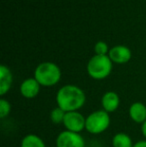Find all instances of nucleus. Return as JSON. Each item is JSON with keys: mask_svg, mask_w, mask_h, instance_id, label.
<instances>
[{"mask_svg": "<svg viewBox=\"0 0 146 147\" xmlns=\"http://www.w3.org/2000/svg\"><path fill=\"white\" fill-rule=\"evenodd\" d=\"M119 105H120V97L116 92L107 91L103 94L101 98V106L104 111L110 114L118 109Z\"/></svg>", "mask_w": 146, "mask_h": 147, "instance_id": "8", "label": "nucleus"}, {"mask_svg": "<svg viewBox=\"0 0 146 147\" xmlns=\"http://www.w3.org/2000/svg\"><path fill=\"white\" fill-rule=\"evenodd\" d=\"M56 147H85V140L80 133L64 130L56 137Z\"/></svg>", "mask_w": 146, "mask_h": 147, "instance_id": "6", "label": "nucleus"}, {"mask_svg": "<svg viewBox=\"0 0 146 147\" xmlns=\"http://www.w3.org/2000/svg\"><path fill=\"white\" fill-rule=\"evenodd\" d=\"M111 123L110 114L103 109L96 110L88 114L86 117L85 130H87L90 134L98 135L103 133L108 129Z\"/></svg>", "mask_w": 146, "mask_h": 147, "instance_id": "3", "label": "nucleus"}, {"mask_svg": "<svg viewBox=\"0 0 146 147\" xmlns=\"http://www.w3.org/2000/svg\"><path fill=\"white\" fill-rule=\"evenodd\" d=\"M34 78L41 86H53L61 78L60 68L52 62H43L36 67Z\"/></svg>", "mask_w": 146, "mask_h": 147, "instance_id": "2", "label": "nucleus"}, {"mask_svg": "<svg viewBox=\"0 0 146 147\" xmlns=\"http://www.w3.org/2000/svg\"><path fill=\"white\" fill-rule=\"evenodd\" d=\"M109 58L116 63H126L131 58V51L128 47L117 45L109 50Z\"/></svg>", "mask_w": 146, "mask_h": 147, "instance_id": "9", "label": "nucleus"}, {"mask_svg": "<svg viewBox=\"0 0 146 147\" xmlns=\"http://www.w3.org/2000/svg\"><path fill=\"white\" fill-rule=\"evenodd\" d=\"M131 137L124 132L116 133L112 138V147H133Z\"/></svg>", "mask_w": 146, "mask_h": 147, "instance_id": "13", "label": "nucleus"}, {"mask_svg": "<svg viewBox=\"0 0 146 147\" xmlns=\"http://www.w3.org/2000/svg\"><path fill=\"white\" fill-rule=\"evenodd\" d=\"M11 112V104L8 100L4 98L0 99V118L4 119Z\"/></svg>", "mask_w": 146, "mask_h": 147, "instance_id": "15", "label": "nucleus"}, {"mask_svg": "<svg viewBox=\"0 0 146 147\" xmlns=\"http://www.w3.org/2000/svg\"><path fill=\"white\" fill-rule=\"evenodd\" d=\"M40 86L35 78H27L20 85V93L24 98H35L40 92Z\"/></svg>", "mask_w": 146, "mask_h": 147, "instance_id": "7", "label": "nucleus"}, {"mask_svg": "<svg viewBox=\"0 0 146 147\" xmlns=\"http://www.w3.org/2000/svg\"><path fill=\"white\" fill-rule=\"evenodd\" d=\"M86 102V95L84 91L76 85L62 86L56 94L57 106L60 107L65 112L79 111Z\"/></svg>", "mask_w": 146, "mask_h": 147, "instance_id": "1", "label": "nucleus"}, {"mask_svg": "<svg viewBox=\"0 0 146 147\" xmlns=\"http://www.w3.org/2000/svg\"><path fill=\"white\" fill-rule=\"evenodd\" d=\"M86 117H84L79 111L66 112L63 120V126L65 129L75 133H80L85 129Z\"/></svg>", "mask_w": 146, "mask_h": 147, "instance_id": "5", "label": "nucleus"}, {"mask_svg": "<svg viewBox=\"0 0 146 147\" xmlns=\"http://www.w3.org/2000/svg\"><path fill=\"white\" fill-rule=\"evenodd\" d=\"M95 52L97 53V55H105L106 52L108 50L107 44L103 41H99L95 44Z\"/></svg>", "mask_w": 146, "mask_h": 147, "instance_id": "16", "label": "nucleus"}, {"mask_svg": "<svg viewBox=\"0 0 146 147\" xmlns=\"http://www.w3.org/2000/svg\"><path fill=\"white\" fill-rule=\"evenodd\" d=\"M141 132H142V135L146 138V121L141 124Z\"/></svg>", "mask_w": 146, "mask_h": 147, "instance_id": "18", "label": "nucleus"}, {"mask_svg": "<svg viewBox=\"0 0 146 147\" xmlns=\"http://www.w3.org/2000/svg\"><path fill=\"white\" fill-rule=\"evenodd\" d=\"M20 147H46L43 139L36 134H27L21 139Z\"/></svg>", "mask_w": 146, "mask_h": 147, "instance_id": "12", "label": "nucleus"}, {"mask_svg": "<svg viewBox=\"0 0 146 147\" xmlns=\"http://www.w3.org/2000/svg\"><path fill=\"white\" fill-rule=\"evenodd\" d=\"M12 85V74L5 65L0 66V95L4 96Z\"/></svg>", "mask_w": 146, "mask_h": 147, "instance_id": "11", "label": "nucleus"}, {"mask_svg": "<svg viewBox=\"0 0 146 147\" xmlns=\"http://www.w3.org/2000/svg\"><path fill=\"white\" fill-rule=\"evenodd\" d=\"M133 147H146V139L145 140H140V141H137L136 143H134Z\"/></svg>", "mask_w": 146, "mask_h": 147, "instance_id": "17", "label": "nucleus"}, {"mask_svg": "<svg viewBox=\"0 0 146 147\" xmlns=\"http://www.w3.org/2000/svg\"><path fill=\"white\" fill-rule=\"evenodd\" d=\"M65 112L63 109H61L60 107L56 106L55 108H53L50 112V120L52 121L53 124H62L63 120L65 117Z\"/></svg>", "mask_w": 146, "mask_h": 147, "instance_id": "14", "label": "nucleus"}, {"mask_svg": "<svg viewBox=\"0 0 146 147\" xmlns=\"http://www.w3.org/2000/svg\"><path fill=\"white\" fill-rule=\"evenodd\" d=\"M128 114L133 122L142 124L146 121V105L142 102H134L128 109Z\"/></svg>", "mask_w": 146, "mask_h": 147, "instance_id": "10", "label": "nucleus"}, {"mask_svg": "<svg viewBox=\"0 0 146 147\" xmlns=\"http://www.w3.org/2000/svg\"><path fill=\"white\" fill-rule=\"evenodd\" d=\"M112 70V62L109 56L97 55L93 56L87 64L88 74L94 79H103L107 77Z\"/></svg>", "mask_w": 146, "mask_h": 147, "instance_id": "4", "label": "nucleus"}]
</instances>
